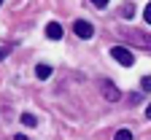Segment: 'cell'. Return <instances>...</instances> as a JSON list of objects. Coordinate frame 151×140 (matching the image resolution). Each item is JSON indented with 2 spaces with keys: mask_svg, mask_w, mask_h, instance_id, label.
<instances>
[{
  "mask_svg": "<svg viewBox=\"0 0 151 140\" xmlns=\"http://www.w3.org/2000/svg\"><path fill=\"white\" fill-rule=\"evenodd\" d=\"M140 86H143V92H151V75H143L140 78Z\"/></svg>",
  "mask_w": 151,
  "mask_h": 140,
  "instance_id": "obj_9",
  "label": "cell"
},
{
  "mask_svg": "<svg viewBox=\"0 0 151 140\" xmlns=\"http://www.w3.org/2000/svg\"><path fill=\"white\" fill-rule=\"evenodd\" d=\"M100 89H103V97L108 100V103H116V100L122 97V92H119L116 86H113L111 81H103V84H100Z\"/></svg>",
  "mask_w": 151,
  "mask_h": 140,
  "instance_id": "obj_4",
  "label": "cell"
},
{
  "mask_svg": "<svg viewBox=\"0 0 151 140\" xmlns=\"http://www.w3.org/2000/svg\"><path fill=\"white\" fill-rule=\"evenodd\" d=\"M0 6H3V0H0Z\"/></svg>",
  "mask_w": 151,
  "mask_h": 140,
  "instance_id": "obj_15",
  "label": "cell"
},
{
  "mask_svg": "<svg viewBox=\"0 0 151 140\" xmlns=\"http://www.w3.org/2000/svg\"><path fill=\"white\" fill-rule=\"evenodd\" d=\"M122 32H124V38H129V41H138V46L151 49V35H143L138 30H122Z\"/></svg>",
  "mask_w": 151,
  "mask_h": 140,
  "instance_id": "obj_2",
  "label": "cell"
},
{
  "mask_svg": "<svg viewBox=\"0 0 151 140\" xmlns=\"http://www.w3.org/2000/svg\"><path fill=\"white\" fill-rule=\"evenodd\" d=\"M111 57L116 59L119 65H124V67H129L132 62H135V57H132V51H129L127 46H113V49H111Z\"/></svg>",
  "mask_w": 151,
  "mask_h": 140,
  "instance_id": "obj_1",
  "label": "cell"
},
{
  "mask_svg": "<svg viewBox=\"0 0 151 140\" xmlns=\"http://www.w3.org/2000/svg\"><path fill=\"white\" fill-rule=\"evenodd\" d=\"M11 51V46H0V59H6V54Z\"/></svg>",
  "mask_w": 151,
  "mask_h": 140,
  "instance_id": "obj_12",
  "label": "cell"
},
{
  "mask_svg": "<svg viewBox=\"0 0 151 140\" xmlns=\"http://www.w3.org/2000/svg\"><path fill=\"white\" fill-rule=\"evenodd\" d=\"M14 140H27V137H24V135H16V137H14Z\"/></svg>",
  "mask_w": 151,
  "mask_h": 140,
  "instance_id": "obj_14",
  "label": "cell"
},
{
  "mask_svg": "<svg viewBox=\"0 0 151 140\" xmlns=\"http://www.w3.org/2000/svg\"><path fill=\"white\" fill-rule=\"evenodd\" d=\"M46 35L51 38V41H60V38H62V27L57 24V22H49V27H46Z\"/></svg>",
  "mask_w": 151,
  "mask_h": 140,
  "instance_id": "obj_5",
  "label": "cell"
},
{
  "mask_svg": "<svg viewBox=\"0 0 151 140\" xmlns=\"http://www.w3.org/2000/svg\"><path fill=\"white\" fill-rule=\"evenodd\" d=\"M73 32L78 35V38H92L94 35V27L89 22H84V19H76V22H73Z\"/></svg>",
  "mask_w": 151,
  "mask_h": 140,
  "instance_id": "obj_3",
  "label": "cell"
},
{
  "mask_svg": "<svg viewBox=\"0 0 151 140\" xmlns=\"http://www.w3.org/2000/svg\"><path fill=\"white\" fill-rule=\"evenodd\" d=\"M113 140H132V132H129V129H119Z\"/></svg>",
  "mask_w": 151,
  "mask_h": 140,
  "instance_id": "obj_8",
  "label": "cell"
},
{
  "mask_svg": "<svg viewBox=\"0 0 151 140\" xmlns=\"http://www.w3.org/2000/svg\"><path fill=\"white\" fill-rule=\"evenodd\" d=\"M143 19H146V24H151V3L146 6V11H143Z\"/></svg>",
  "mask_w": 151,
  "mask_h": 140,
  "instance_id": "obj_10",
  "label": "cell"
},
{
  "mask_svg": "<svg viewBox=\"0 0 151 140\" xmlns=\"http://www.w3.org/2000/svg\"><path fill=\"white\" fill-rule=\"evenodd\" d=\"M146 118H151V103H148V108H146Z\"/></svg>",
  "mask_w": 151,
  "mask_h": 140,
  "instance_id": "obj_13",
  "label": "cell"
},
{
  "mask_svg": "<svg viewBox=\"0 0 151 140\" xmlns=\"http://www.w3.org/2000/svg\"><path fill=\"white\" fill-rule=\"evenodd\" d=\"M89 3H92V6H97V8H105V6H108V0H89Z\"/></svg>",
  "mask_w": 151,
  "mask_h": 140,
  "instance_id": "obj_11",
  "label": "cell"
},
{
  "mask_svg": "<svg viewBox=\"0 0 151 140\" xmlns=\"http://www.w3.org/2000/svg\"><path fill=\"white\" fill-rule=\"evenodd\" d=\"M35 75H38V78H41V81H46V78L51 75V65H46V62H41V65H38V67H35Z\"/></svg>",
  "mask_w": 151,
  "mask_h": 140,
  "instance_id": "obj_6",
  "label": "cell"
},
{
  "mask_svg": "<svg viewBox=\"0 0 151 140\" xmlns=\"http://www.w3.org/2000/svg\"><path fill=\"white\" fill-rule=\"evenodd\" d=\"M22 124H24V127H35V124H38V118H35L32 113H22Z\"/></svg>",
  "mask_w": 151,
  "mask_h": 140,
  "instance_id": "obj_7",
  "label": "cell"
}]
</instances>
